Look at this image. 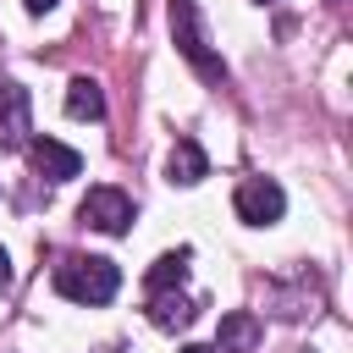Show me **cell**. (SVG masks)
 Segmentation results:
<instances>
[{
  "label": "cell",
  "mask_w": 353,
  "mask_h": 353,
  "mask_svg": "<svg viewBox=\"0 0 353 353\" xmlns=\"http://www.w3.org/2000/svg\"><path fill=\"white\" fill-rule=\"evenodd\" d=\"M165 176H171V182H182V188L204 182V176H210V160H204V149H199L193 138H176V143H171V154H165Z\"/></svg>",
  "instance_id": "cell-6"
},
{
  "label": "cell",
  "mask_w": 353,
  "mask_h": 353,
  "mask_svg": "<svg viewBox=\"0 0 353 353\" xmlns=\"http://www.w3.org/2000/svg\"><path fill=\"white\" fill-rule=\"evenodd\" d=\"M6 287H11V254L0 248V292H6Z\"/></svg>",
  "instance_id": "cell-12"
},
{
  "label": "cell",
  "mask_w": 353,
  "mask_h": 353,
  "mask_svg": "<svg viewBox=\"0 0 353 353\" xmlns=\"http://www.w3.org/2000/svg\"><path fill=\"white\" fill-rule=\"evenodd\" d=\"M66 116H77V121H99L105 116V94H99L94 77H72L66 83Z\"/></svg>",
  "instance_id": "cell-8"
},
{
  "label": "cell",
  "mask_w": 353,
  "mask_h": 353,
  "mask_svg": "<svg viewBox=\"0 0 353 353\" xmlns=\"http://www.w3.org/2000/svg\"><path fill=\"white\" fill-rule=\"evenodd\" d=\"M188 259H193V248H171V254H160L154 265H149V292H165V287H176L182 276H188Z\"/></svg>",
  "instance_id": "cell-9"
},
{
  "label": "cell",
  "mask_w": 353,
  "mask_h": 353,
  "mask_svg": "<svg viewBox=\"0 0 353 353\" xmlns=\"http://www.w3.org/2000/svg\"><path fill=\"white\" fill-rule=\"evenodd\" d=\"M22 6H28V11H33V17H44V11H50V6H55V0H22Z\"/></svg>",
  "instance_id": "cell-13"
},
{
  "label": "cell",
  "mask_w": 353,
  "mask_h": 353,
  "mask_svg": "<svg viewBox=\"0 0 353 353\" xmlns=\"http://www.w3.org/2000/svg\"><path fill=\"white\" fill-rule=\"evenodd\" d=\"M182 353H210V347H182Z\"/></svg>",
  "instance_id": "cell-14"
},
{
  "label": "cell",
  "mask_w": 353,
  "mask_h": 353,
  "mask_svg": "<svg viewBox=\"0 0 353 353\" xmlns=\"http://www.w3.org/2000/svg\"><path fill=\"white\" fill-rule=\"evenodd\" d=\"M149 320H154L160 331H171V325H188V320H193V303H188V298H176V292L165 287V292H154V303H149Z\"/></svg>",
  "instance_id": "cell-11"
},
{
  "label": "cell",
  "mask_w": 353,
  "mask_h": 353,
  "mask_svg": "<svg viewBox=\"0 0 353 353\" xmlns=\"http://www.w3.org/2000/svg\"><path fill=\"white\" fill-rule=\"evenodd\" d=\"M221 347H237V353L259 347V320H254L248 309H232V314L221 320Z\"/></svg>",
  "instance_id": "cell-10"
},
{
  "label": "cell",
  "mask_w": 353,
  "mask_h": 353,
  "mask_svg": "<svg viewBox=\"0 0 353 353\" xmlns=\"http://www.w3.org/2000/svg\"><path fill=\"white\" fill-rule=\"evenodd\" d=\"M171 33H176V50L199 66L204 83H226V66H221V55H210V39H204V28H199L193 0H171Z\"/></svg>",
  "instance_id": "cell-2"
},
{
  "label": "cell",
  "mask_w": 353,
  "mask_h": 353,
  "mask_svg": "<svg viewBox=\"0 0 353 353\" xmlns=\"http://www.w3.org/2000/svg\"><path fill=\"white\" fill-rule=\"evenodd\" d=\"M28 160H33L39 176H50V182H72V176L83 171V154L66 149V143H55V138H33V143H28Z\"/></svg>",
  "instance_id": "cell-5"
},
{
  "label": "cell",
  "mask_w": 353,
  "mask_h": 353,
  "mask_svg": "<svg viewBox=\"0 0 353 353\" xmlns=\"http://www.w3.org/2000/svg\"><path fill=\"white\" fill-rule=\"evenodd\" d=\"M116 287H121V270L110 265V259H99V254H88V259H61L55 265V292L61 298H72V303H110L116 298Z\"/></svg>",
  "instance_id": "cell-1"
},
{
  "label": "cell",
  "mask_w": 353,
  "mask_h": 353,
  "mask_svg": "<svg viewBox=\"0 0 353 353\" xmlns=\"http://www.w3.org/2000/svg\"><path fill=\"white\" fill-rule=\"evenodd\" d=\"M77 215H83V226H94V232L121 237V232L132 226V199H127L121 188H88V199L77 204Z\"/></svg>",
  "instance_id": "cell-3"
},
{
  "label": "cell",
  "mask_w": 353,
  "mask_h": 353,
  "mask_svg": "<svg viewBox=\"0 0 353 353\" xmlns=\"http://www.w3.org/2000/svg\"><path fill=\"white\" fill-rule=\"evenodd\" d=\"M28 132V94L17 83H0V143H22Z\"/></svg>",
  "instance_id": "cell-7"
},
{
  "label": "cell",
  "mask_w": 353,
  "mask_h": 353,
  "mask_svg": "<svg viewBox=\"0 0 353 353\" xmlns=\"http://www.w3.org/2000/svg\"><path fill=\"white\" fill-rule=\"evenodd\" d=\"M232 204H237V215H243L248 226H276L281 210H287V193H281V182H270V176H248Z\"/></svg>",
  "instance_id": "cell-4"
}]
</instances>
